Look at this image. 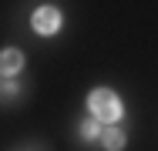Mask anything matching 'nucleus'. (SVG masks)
Here are the masks:
<instances>
[{
    "label": "nucleus",
    "instance_id": "nucleus-1",
    "mask_svg": "<svg viewBox=\"0 0 158 151\" xmlns=\"http://www.w3.org/2000/svg\"><path fill=\"white\" fill-rule=\"evenodd\" d=\"M91 111H94L101 121H118L121 118V104H118V97L111 94V91H104V88H98L94 94H91Z\"/></svg>",
    "mask_w": 158,
    "mask_h": 151
},
{
    "label": "nucleus",
    "instance_id": "nucleus-2",
    "mask_svg": "<svg viewBox=\"0 0 158 151\" xmlns=\"http://www.w3.org/2000/svg\"><path fill=\"white\" fill-rule=\"evenodd\" d=\"M57 27H61V14H57L54 7H40V10L34 14V30H37V34H54Z\"/></svg>",
    "mask_w": 158,
    "mask_h": 151
},
{
    "label": "nucleus",
    "instance_id": "nucleus-3",
    "mask_svg": "<svg viewBox=\"0 0 158 151\" xmlns=\"http://www.w3.org/2000/svg\"><path fill=\"white\" fill-rule=\"evenodd\" d=\"M20 67H24V54H20V51H0V71H3V74L14 77Z\"/></svg>",
    "mask_w": 158,
    "mask_h": 151
},
{
    "label": "nucleus",
    "instance_id": "nucleus-4",
    "mask_svg": "<svg viewBox=\"0 0 158 151\" xmlns=\"http://www.w3.org/2000/svg\"><path fill=\"white\" fill-rule=\"evenodd\" d=\"M101 141H104L108 151H121L125 148V131H121V128H104V131H101Z\"/></svg>",
    "mask_w": 158,
    "mask_h": 151
},
{
    "label": "nucleus",
    "instance_id": "nucleus-5",
    "mask_svg": "<svg viewBox=\"0 0 158 151\" xmlns=\"http://www.w3.org/2000/svg\"><path fill=\"white\" fill-rule=\"evenodd\" d=\"M81 138H84V141H94L98 138V124L94 121H84V124H81Z\"/></svg>",
    "mask_w": 158,
    "mask_h": 151
}]
</instances>
